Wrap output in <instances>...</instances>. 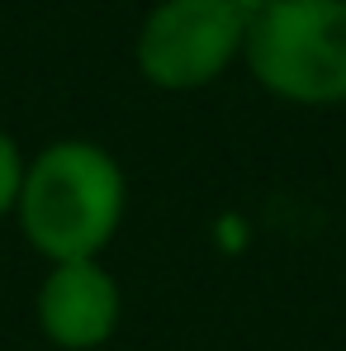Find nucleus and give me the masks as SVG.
I'll return each instance as SVG.
<instances>
[{
	"instance_id": "1",
	"label": "nucleus",
	"mask_w": 346,
	"mask_h": 351,
	"mask_svg": "<svg viewBox=\"0 0 346 351\" xmlns=\"http://www.w3.org/2000/svg\"><path fill=\"white\" fill-rule=\"evenodd\" d=\"M123 209L128 176L114 152L90 138H58L24 167L14 219L24 242L58 266L100 256L123 228Z\"/></svg>"
},
{
	"instance_id": "2",
	"label": "nucleus",
	"mask_w": 346,
	"mask_h": 351,
	"mask_svg": "<svg viewBox=\"0 0 346 351\" xmlns=\"http://www.w3.org/2000/svg\"><path fill=\"white\" fill-rule=\"evenodd\" d=\"M242 58L289 105L346 100V0H280L247 19Z\"/></svg>"
},
{
	"instance_id": "3",
	"label": "nucleus",
	"mask_w": 346,
	"mask_h": 351,
	"mask_svg": "<svg viewBox=\"0 0 346 351\" xmlns=\"http://www.w3.org/2000/svg\"><path fill=\"white\" fill-rule=\"evenodd\" d=\"M247 43V14L232 0H162L138 29V71L157 90L219 81Z\"/></svg>"
},
{
	"instance_id": "4",
	"label": "nucleus",
	"mask_w": 346,
	"mask_h": 351,
	"mask_svg": "<svg viewBox=\"0 0 346 351\" xmlns=\"http://www.w3.org/2000/svg\"><path fill=\"white\" fill-rule=\"evenodd\" d=\"M38 328L43 337L62 351H95L119 332L123 318V290H119L114 271L100 266V256L90 261H58L43 285H38Z\"/></svg>"
},
{
	"instance_id": "5",
	"label": "nucleus",
	"mask_w": 346,
	"mask_h": 351,
	"mask_svg": "<svg viewBox=\"0 0 346 351\" xmlns=\"http://www.w3.org/2000/svg\"><path fill=\"white\" fill-rule=\"evenodd\" d=\"M24 152H19V143L0 128V219L5 214H14V204H19V185H24Z\"/></svg>"
},
{
	"instance_id": "6",
	"label": "nucleus",
	"mask_w": 346,
	"mask_h": 351,
	"mask_svg": "<svg viewBox=\"0 0 346 351\" xmlns=\"http://www.w3.org/2000/svg\"><path fill=\"white\" fill-rule=\"evenodd\" d=\"M232 5H237V10L251 19V14H261V10H271V5H280V0H232Z\"/></svg>"
}]
</instances>
